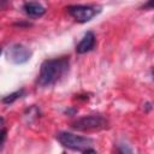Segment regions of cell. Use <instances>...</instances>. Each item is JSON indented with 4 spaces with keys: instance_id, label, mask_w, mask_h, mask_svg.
<instances>
[{
    "instance_id": "obj_1",
    "label": "cell",
    "mask_w": 154,
    "mask_h": 154,
    "mask_svg": "<svg viewBox=\"0 0 154 154\" xmlns=\"http://www.w3.org/2000/svg\"><path fill=\"white\" fill-rule=\"evenodd\" d=\"M69 69H70V60L67 57L45 60L40 69L37 85L42 88L54 85L69 72Z\"/></svg>"
},
{
    "instance_id": "obj_2",
    "label": "cell",
    "mask_w": 154,
    "mask_h": 154,
    "mask_svg": "<svg viewBox=\"0 0 154 154\" xmlns=\"http://www.w3.org/2000/svg\"><path fill=\"white\" fill-rule=\"evenodd\" d=\"M57 140L65 148H69V149H72V150H77V152H83L85 148L90 147L91 143H93V140L89 138V137L75 135V134L67 132V131L58 132L57 134Z\"/></svg>"
},
{
    "instance_id": "obj_3",
    "label": "cell",
    "mask_w": 154,
    "mask_h": 154,
    "mask_svg": "<svg viewBox=\"0 0 154 154\" xmlns=\"http://www.w3.org/2000/svg\"><path fill=\"white\" fill-rule=\"evenodd\" d=\"M71 126L78 131H90L100 130L107 126V119L101 114H89L75 120Z\"/></svg>"
},
{
    "instance_id": "obj_4",
    "label": "cell",
    "mask_w": 154,
    "mask_h": 154,
    "mask_svg": "<svg viewBox=\"0 0 154 154\" xmlns=\"http://www.w3.org/2000/svg\"><path fill=\"white\" fill-rule=\"evenodd\" d=\"M66 10L67 13L78 23H87L100 12V8L90 5H72Z\"/></svg>"
},
{
    "instance_id": "obj_5",
    "label": "cell",
    "mask_w": 154,
    "mask_h": 154,
    "mask_svg": "<svg viewBox=\"0 0 154 154\" xmlns=\"http://www.w3.org/2000/svg\"><path fill=\"white\" fill-rule=\"evenodd\" d=\"M31 51L20 43H14L11 47H8L6 52V57L13 64H24L31 58Z\"/></svg>"
},
{
    "instance_id": "obj_6",
    "label": "cell",
    "mask_w": 154,
    "mask_h": 154,
    "mask_svg": "<svg viewBox=\"0 0 154 154\" xmlns=\"http://www.w3.org/2000/svg\"><path fill=\"white\" fill-rule=\"evenodd\" d=\"M95 46V35L93 31H87L83 36V38L79 41V43L76 46V52L78 54H84L89 51H91Z\"/></svg>"
},
{
    "instance_id": "obj_7",
    "label": "cell",
    "mask_w": 154,
    "mask_h": 154,
    "mask_svg": "<svg viewBox=\"0 0 154 154\" xmlns=\"http://www.w3.org/2000/svg\"><path fill=\"white\" fill-rule=\"evenodd\" d=\"M23 10L25 11V13L30 17H34V18H37V17H41L46 13V8L36 2V1H26L23 6Z\"/></svg>"
},
{
    "instance_id": "obj_8",
    "label": "cell",
    "mask_w": 154,
    "mask_h": 154,
    "mask_svg": "<svg viewBox=\"0 0 154 154\" xmlns=\"http://www.w3.org/2000/svg\"><path fill=\"white\" fill-rule=\"evenodd\" d=\"M23 94H24V89L17 90V91H14V93H11V94H8V95L4 96V97L1 99V102H2V103H6V105L12 103V102H14L17 99L22 97V95H23Z\"/></svg>"
},
{
    "instance_id": "obj_9",
    "label": "cell",
    "mask_w": 154,
    "mask_h": 154,
    "mask_svg": "<svg viewBox=\"0 0 154 154\" xmlns=\"http://www.w3.org/2000/svg\"><path fill=\"white\" fill-rule=\"evenodd\" d=\"M6 134H7V130L6 129H1L0 130V148L2 147L5 140H6Z\"/></svg>"
},
{
    "instance_id": "obj_10",
    "label": "cell",
    "mask_w": 154,
    "mask_h": 154,
    "mask_svg": "<svg viewBox=\"0 0 154 154\" xmlns=\"http://www.w3.org/2000/svg\"><path fill=\"white\" fill-rule=\"evenodd\" d=\"M152 1H153V0H148L147 5H144L143 7H144V8H152Z\"/></svg>"
},
{
    "instance_id": "obj_11",
    "label": "cell",
    "mask_w": 154,
    "mask_h": 154,
    "mask_svg": "<svg viewBox=\"0 0 154 154\" xmlns=\"http://www.w3.org/2000/svg\"><path fill=\"white\" fill-rule=\"evenodd\" d=\"M2 124H4V119H2V118H0V126H1Z\"/></svg>"
},
{
    "instance_id": "obj_12",
    "label": "cell",
    "mask_w": 154,
    "mask_h": 154,
    "mask_svg": "<svg viewBox=\"0 0 154 154\" xmlns=\"http://www.w3.org/2000/svg\"><path fill=\"white\" fill-rule=\"evenodd\" d=\"M0 54H1V48H0Z\"/></svg>"
}]
</instances>
